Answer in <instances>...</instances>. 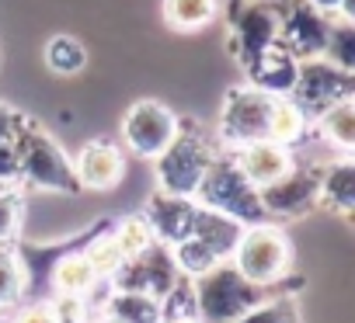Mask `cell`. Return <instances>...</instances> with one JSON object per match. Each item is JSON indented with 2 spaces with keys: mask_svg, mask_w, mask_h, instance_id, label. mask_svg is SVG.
<instances>
[{
  "mask_svg": "<svg viewBox=\"0 0 355 323\" xmlns=\"http://www.w3.org/2000/svg\"><path fill=\"white\" fill-rule=\"evenodd\" d=\"M300 288H303V278H296L293 271L275 285H254L234 268V261H216L209 271L192 278L199 323H234L251 306H258L272 295H296Z\"/></svg>",
  "mask_w": 355,
  "mask_h": 323,
  "instance_id": "1",
  "label": "cell"
},
{
  "mask_svg": "<svg viewBox=\"0 0 355 323\" xmlns=\"http://www.w3.org/2000/svg\"><path fill=\"white\" fill-rule=\"evenodd\" d=\"M192 199L199 205H206V209H216V212L234 216L244 226H254V223H265L268 219L265 209H261L258 188L241 174V167L234 164L230 149H223V153H216L209 160V167H206V174H202V181H199V188H196Z\"/></svg>",
  "mask_w": 355,
  "mask_h": 323,
  "instance_id": "2",
  "label": "cell"
},
{
  "mask_svg": "<svg viewBox=\"0 0 355 323\" xmlns=\"http://www.w3.org/2000/svg\"><path fill=\"white\" fill-rule=\"evenodd\" d=\"M15 153H18V181H28L32 188L42 192H60V195H77L80 181L70 164V156L32 122H21L15 136Z\"/></svg>",
  "mask_w": 355,
  "mask_h": 323,
  "instance_id": "3",
  "label": "cell"
},
{
  "mask_svg": "<svg viewBox=\"0 0 355 323\" xmlns=\"http://www.w3.org/2000/svg\"><path fill=\"white\" fill-rule=\"evenodd\" d=\"M112 226H115V219L105 216V219H98V223L84 226L80 233L63 237V240H56V243H32V240H18V237H15V240H11V250H15V257H18V264H21V275H25L21 302H46L49 292H53V268H56L67 254L84 250L91 237H98V233H105V230H112Z\"/></svg>",
  "mask_w": 355,
  "mask_h": 323,
  "instance_id": "4",
  "label": "cell"
},
{
  "mask_svg": "<svg viewBox=\"0 0 355 323\" xmlns=\"http://www.w3.org/2000/svg\"><path fill=\"white\" fill-rule=\"evenodd\" d=\"M234 268L254 282V285H275L282 282L289 271H293V247L286 240V233L265 219V223H254V226H244L234 254H230Z\"/></svg>",
  "mask_w": 355,
  "mask_h": 323,
  "instance_id": "5",
  "label": "cell"
},
{
  "mask_svg": "<svg viewBox=\"0 0 355 323\" xmlns=\"http://www.w3.org/2000/svg\"><path fill=\"white\" fill-rule=\"evenodd\" d=\"M213 156H216V149L209 146V139L196 125L178 122V136L157 156V185H160V192L192 199Z\"/></svg>",
  "mask_w": 355,
  "mask_h": 323,
  "instance_id": "6",
  "label": "cell"
},
{
  "mask_svg": "<svg viewBox=\"0 0 355 323\" xmlns=\"http://www.w3.org/2000/svg\"><path fill=\"white\" fill-rule=\"evenodd\" d=\"M275 98L258 91L254 84L234 87L223 101L220 111V125H216V139L223 149H237L244 142L254 139H268V115H272Z\"/></svg>",
  "mask_w": 355,
  "mask_h": 323,
  "instance_id": "7",
  "label": "cell"
},
{
  "mask_svg": "<svg viewBox=\"0 0 355 323\" xmlns=\"http://www.w3.org/2000/svg\"><path fill=\"white\" fill-rule=\"evenodd\" d=\"M178 278H182V271H178V264H174V257H171V247L160 243V240H153V243H150L146 250H139L136 257H125V261L112 271L108 285L119 288V292H146V295H153V299H164V295L174 288Z\"/></svg>",
  "mask_w": 355,
  "mask_h": 323,
  "instance_id": "8",
  "label": "cell"
},
{
  "mask_svg": "<svg viewBox=\"0 0 355 323\" xmlns=\"http://www.w3.org/2000/svg\"><path fill=\"white\" fill-rule=\"evenodd\" d=\"M352 91H355V77L348 70L327 63L324 56H313V59H303L300 63L296 84H293L289 98L306 111V118H313L327 104H334L341 98H352Z\"/></svg>",
  "mask_w": 355,
  "mask_h": 323,
  "instance_id": "9",
  "label": "cell"
},
{
  "mask_svg": "<svg viewBox=\"0 0 355 323\" xmlns=\"http://www.w3.org/2000/svg\"><path fill=\"white\" fill-rule=\"evenodd\" d=\"M178 122H182V118H178L167 104L146 98V101H136L125 111V118H122V139H125V146L136 156L157 160L167 149V142L178 136Z\"/></svg>",
  "mask_w": 355,
  "mask_h": 323,
  "instance_id": "10",
  "label": "cell"
},
{
  "mask_svg": "<svg viewBox=\"0 0 355 323\" xmlns=\"http://www.w3.org/2000/svg\"><path fill=\"white\" fill-rule=\"evenodd\" d=\"M279 46V4H237L230 15V53L251 66L265 49Z\"/></svg>",
  "mask_w": 355,
  "mask_h": 323,
  "instance_id": "11",
  "label": "cell"
},
{
  "mask_svg": "<svg viewBox=\"0 0 355 323\" xmlns=\"http://www.w3.org/2000/svg\"><path fill=\"white\" fill-rule=\"evenodd\" d=\"M261 209L268 219H296L303 212H310L320 199L317 188V167H289L282 178H275L272 185L258 188Z\"/></svg>",
  "mask_w": 355,
  "mask_h": 323,
  "instance_id": "12",
  "label": "cell"
},
{
  "mask_svg": "<svg viewBox=\"0 0 355 323\" xmlns=\"http://www.w3.org/2000/svg\"><path fill=\"white\" fill-rule=\"evenodd\" d=\"M327 25H331V15L313 11L303 0H289L286 8H279V46L300 63L313 59L324 53Z\"/></svg>",
  "mask_w": 355,
  "mask_h": 323,
  "instance_id": "13",
  "label": "cell"
},
{
  "mask_svg": "<svg viewBox=\"0 0 355 323\" xmlns=\"http://www.w3.org/2000/svg\"><path fill=\"white\" fill-rule=\"evenodd\" d=\"M196 199L185 195H171V192H157L150 195L146 209H143V223L150 226L153 240L160 243H178L192 233V219H196Z\"/></svg>",
  "mask_w": 355,
  "mask_h": 323,
  "instance_id": "14",
  "label": "cell"
},
{
  "mask_svg": "<svg viewBox=\"0 0 355 323\" xmlns=\"http://www.w3.org/2000/svg\"><path fill=\"white\" fill-rule=\"evenodd\" d=\"M234 164L241 167V174L261 188V185H272L275 178H282L289 167H293V149L289 146H279L272 139H254V142H244L237 149H230Z\"/></svg>",
  "mask_w": 355,
  "mask_h": 323,
  "instance_id": "15",
  "label": "cell"
},
{
  "mask_svg": "<svg viewBox=\"0 0 355 323\" xmlns=\"http://www.w3.org/2000/svg\"><path fill=\"white\" fill-rule=\"evenodd\" d=\"M73 171H77L80 188L108 192V188H115V185L122 181V174H125V156H122L112 142H101V139H98V142H87V146L80 149Z\"/></svg>",
  "mask_w": 355,
  "mask_h": 323,
  "instance_id": "16",
  "label": "cell"
},
{
  "mask_svg": "<svg viewBox=\"0 0 355 323\" xmlns=\"http://www.w3.org/2000/svg\"><path fill=\"white\" fill-rule=\"evenodd\" d=\"M317 188H320L317 205H327L338 216H352V209H355V164L345 153H338V160H327V164L317 167Z\"/></svg>",
  "mask_w": 355,
  "mask_h": 323,
  "instance_id": "17",
  "label": "cell"
},
{
  "mask_svg": "<svg viewBox=\"0 0 355 323\" xmlns=\"http://www.w3.org/2000/svg\"><path fill=\"white\" fill-rule=\"evenodd\" d=\"M248 70V80L258 87V91H265V94H272V98H289V91H293V84H296V70H300V59H293L282 46H272V49H265L251 66H244Z\"/></svg>",
  "mask_w": 355,
  "mask_h": 323,
  "instance_id": "18",
  "label": "cell"
},
{
  "mask_svg": "<svg viewBox=\"0 0 355 323\" xmlns=\"http://www.w3.org/2000/svg\"><path fill=\"white\" fill-rule=\"evenodd\" d=\"M196 205H199V202H196ZM241 233H244V223H237V219H234V216H227V212H216V209L199 205V209H196V219H192V233H189V237L202 240V243L220 257V261H230V254H234V247H237Z\"/></svg>",
  "mask_w": 355,
  "mask_h": 323,
  "instance_id": "19",
  "label": "cell"
},
{
  "mask_svg": "<svg viewBox=\"0 0 355 323\" xmlns=\"http://www.w3.org/2000/svg\"><path fill=\"white\" fill-rule=\"evenodd\" d=\"M313 132L320 142L334 146L338 153H352L355 149V101L352 98H341L334 104H327L324 111H317L313 118Z\"/></svg>",
  "mask_w": 355,
  "mask_h": 323,
  "instance_id": "20",
  "label": "cell"
},
{
  "mask_svg": "<svg viewBox=\"0 0 355 323\" xmlns=\"http://www.w3.org/2000/svg\"><path fill=\"white\" fill-rule=\"evenodd\" d=\"M105 309L112 316H119L122 323H160V299L146 295V292H119L108 288V295L94 306Z\"/></svg>",
  "mask_w": 355,
  "mask_h": 323,
  "instance_id": "21",
  "label": "cell"
},
{
  "mask_svg": "<svg viewBox=\"0 0 355 323\" xmlns=\"http://www.w3.org/2000/svg\"><path fill=\"white\" fill-rule=\"evenodd\" d=\"M306 132H310V118H306V111H303L293 98H275L272 115H268V139L279 142V146H289V149H293L296 142L306 139Z\"/></svg>",
  "mask_w": 355,
  "mask_h": 323,
  "instance_id": "22",
  "label": "cell"
},
{
  "mask_svg": "<svg viewBox=\"0 0 355 323\" xmlns=\"http://www.w3.org/2000/svg\"><path fill=\"white\" fill-rule=\"evenodd\" d=\"M98 282H101V278H98L94 268L87 264L84 250L67 254V257L53 268V292H63V295H87V292L98 288Z\"/></svg>",
  "mask_w": 355,
  "mask_h": 323,
  "instance_id": "23",
  "label": "cell"
},
{
  "mask_svg": "<svg viewBox=\"0 0 355 323\" xmlns=\"http://www.w3.org/2000/svg\"><path fill=\"white\" fill-rule=\"evenodd\" d=\"M220 15V0H164V21L178 32H199Z\"/></svg>",
  "mask_w": 355,
  "mask_h": 323,
  "instance_id": "24",
  "label": "cell"
},
{
  "mask_svg": "<svg viewBox=\"0 0 355 323\" xmlns=\"http://www.w3.org/2000/svg\"><path fill=\"white\" fill-rule=\"evenodd\" d=\"M327 63L341 66V70H355V21L352 18H341V15H331V25H327V42H324V53H320Z\"/></svg>",
  "mask_w": 355,
  "mask_h": 323,
  "instance_id": "25",
  "label": "cell"
},
{
  "mask_svg": "<svg viewBox=\"0 0 355 323\" xmlns=\"http://www.w3.org/2000/svg\"><path fill=\"white\" fill-rule=\"evenodd\" d=\"M46 63H49L53 73L70 77V73H80V70H84L87 49H84L80 39H73V35H56V39H49V46H46Z\"/></svg>",
  "mask_w": 355,
  "mask_h": 323,
  "instance_id": "26",
  "label": "cell"
},
{
  "mask_svg": "<svg viewBox=\"0 0 355 323\" xmlns=\"http://www.w3.org/2000/svg\"><path fill=\"white\" fill-rule=\"evenodd\" d=\"M171 257H174L178 271H182L185 278H199L202 271H209V268L220 261V257H216L202 240H196V237H185V240L171 243Z\"/></svg>",
  "mask_w": 355,
  "mask_h": 323,
  "instance_id": "27",
  "label": "cell"
},
{
  "mask_svg": "<svg viewBox=\"0 0 355 323\" xmlns=\"http://www.w3.org/2000/svg\"><path fill=\"white\" fill-rule=\"evenodd\" d=\"M234 323H300V306L296 295H272L258 306H251L244 316H237Z\"/></svg>",
  "mask_w": 355,
  "mask_h": 323,
  "instance_id": "28",
  "label": "cell"
},
{
  "mask_svg": "<svg viewBox=\"0 0 355 323\" xmlns=\"http://www.w3.org/2000/svg\"><path fill=\"white\" fill-rule=\"evenodd\" d=\"M84 257H87V264L94 268V275H98V278H112V271L125 261V257H122V250H119V243H115V237H112V230H105V233L91 237V240H87V247H84Z\"/></svg>",
  "mask_w": 355,
  "mask_h": 323,
  "instance_id": "29",
  "label": "cell"
},
{
  "mask_svg": "<svg viewBox=\"0 0 355 323\" xmlns=\"http://www.w3.org/2000/svg\"><path fill=\"white\" fill-rule=\"evenodd\" d=\"M21 288H25L21 264H18L11 243H0V309L18 306L21 302Z\"/></svg>",
  "mask_w": 355,
  "mask_h": 323,
  "instance_id": "30",
  "label": "cell"
},
{
  "mask_svg": "<svg viewBox=\"0 0 355 323\" xmlns=\"http://www.w3.org/2000/svg\"><path fill=\"white\" fill-rule=\"evenodd\" d=\"M112 237H115V243H119L122 257H136L139 250H146V247L153 243V233H150V226L143 223V216L115 219V226H112Z\"/></svg>",
  "mask_w": 355,
  "mask_h": 323,
  "instance_id": "31",
  "label": "cell"
},
{
  "mask_svg": "<svg viewBox=\"0 0 355 323\" xmlns=\"http://www.w3.org/2000/svg\"><path fill=\"white\" fill-rule=\"evenodd\" d=\"M21 212H25V202H21V195L15 192V185L0 192V243H11V240L18 237V230H21Z\"/></svg>",
  "mask_w": 355,
  "mask_h": 323,
  "instance_id": "32",
  "label": "cell"
},
{
  "mask_svg": "<svg viewBox=\"0 0 355 323\" xmlns=\"http://www.w3.org/2000/svg\"><path fill=\"white\" fill-rule=\"evenodd\" d=\"M46 302H49L56 323H87V316H91L87 295H63V292H56V295L46 299Z\"/></svg>",
  "mask_w": 355,
  "mask_h": 323,
  "instance_id": "33",
  "label": "cell"
},
{
  "mask_svg": "<svg viewBox=\"0 0 355 323\" xmlns=\"http://www.w3.org/2000/svg\"><path fill=\"white\" fill-rule=\"evenodd\" d=\"M8 323H56L49 302H25V309L18 316H11Z\"/></svg>",
  "mask_w": 355,
  "mask_h": 323,
  "instance_id": "34",
  "label": "cell"
},
{
  "mask_svg": "<svg viewBox=\"0 0 355 323\" xmlns=\"http://www.w3.org/2000/svg\"><path fill=\"white\" fill-rule=\"evenodd\" d=\"M21 122H25V118H21L15 108H8L4 101H0V142H15Z\"/></svg>",
  "mask_w": 355,
  "mask_h": 323,
  "instance_id": "35",
  "label": "cell"
},
{
  "mask_svg": "<svg viewBox=\"0 0 355 323\" xmlns=\"http://www.w3.org/2000/svg\"><path fill=\"white\" fill-rule=\"evenodd\" d=\"M0 181H8V185L18 181V153H15V142H0Z\"/></svg>",
  "mask_w": 355,
  "mask_h": 323,
  "instance_id": "36",
  "label": "cell"
},
{
  "mask_svg": "<svg viewBox=\"0 0 355 323\" xmlns=\"http://www.w3.org/2000/svg\"><path fill=\"white\" fill-rule=\"evenodd\" d=\"M303 4H310V8H313V11H320V15H338L341 0H303Z\"/></svg>",
  "mask_w": 355,
  "mask_h": 323,
  "instance_id": "37",
  "label": "cell"
},
{
  "mask_svg": "<svg viewBox=\"0 0 355 323\" xmlns=\"http://www.w3.org/2000/svg\"><path fill=\"white\" fill-rule=\"evenodd\" d=\"M160 323H199L196 313H160Z\"/></svg>",
  "mask_w": 355,
  "mask_h": 323,
  "instance_id": "38",
  "label": "cell"
},
{
  "mask_svg": "<svg viewBox=\"0 0 355 323\" xmlns=\"http://www.w3.org/2000/svg\"><path fill=\"white\" fill-rule=\"evenodd\" d=\"M87 323H122V320H119V316H112V313H105V309H91Z\"/></svg>",
  "mask_w": 355,
  "mask_h": 323,
  "instance_id": "39",
  "label": "cell"
},
{
  "mask_svg": "<svg viewBox=\"0 0 355 323\" xmlns=\"http://www.w3.org/2000/svg\"><path fill=\"white\" fill-rule=\"evenodd\" d=\"M4 188H11V185H8V181H0V192H4Z\"/></svg>",
  "mask_w": 355,
  "mask_h": 323,
  "instance_id": "40",
  "label": "cell"
},
{
  "mask_svg": "<svg viewBox=\"0 0 355 323\" xmlns=\"http://www.w3.org/2000/svg\"><path fill=\"white\" fill-rule=\"evenodd\" d=\"M0 323H8V320H4V316H0Z\"/></svg>",
  "mask_w": 355,
  "mask_h": 323,
  "instance_id": "41",
  "label": "cell"
}]
</instances>
